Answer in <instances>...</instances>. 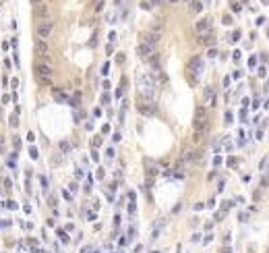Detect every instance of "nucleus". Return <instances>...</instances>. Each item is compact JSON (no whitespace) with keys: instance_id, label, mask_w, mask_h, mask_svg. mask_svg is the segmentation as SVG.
<instances>
[{"instance_id":"obj_5","label":"nucleus","mask_w":269,"mask_h":253,"mask_svg":"<svg viewBox=\"0 0 269 253\" xmlns=\"http://www.w3.org/2000/svg\"><path fill=\"white\" fill-rule=\"evenodd\" d=\"M35 73H37V77H46L50 79L52 77V64H44V62H35Z\"/></svg>"},{"instance_id":"obj_11","label":"nucleus","mask_w":269,"mask_h":253,"mask_svg":"<svg viewBox=\"0 0 269 253\" xmlns=\"http://www.w3.org/2000/svg\"><path fill=\"white\" fill-rule=\"evenodd\" d=\"M35 15H37V17H44V19H46L48 15H50V9H48L46 4L42 2V4H37V6H35Z\"/></svg>"},{"instance_id":"obj_17","label":"nucleus","mask_w":269,"mask_h":253,"mask_svg":"<svg viewBox=\"0 0 269 253\" xmlns=\"http://www.w3.org/2000/svg\"><path fill=\"white\" fill-rule=\"evenodd\" d=\"M228 166H230V168H236V166H238V160H236V158H230V160H228Z\"/></svg>"},{"instance_id":"obj_1","label":"nucleus","mask_w":269,"mask_h":253,"mask_svg":"<svg viewBox=\"0 0 269 253\" xmlns=\"http://www.w3.org/2000/svg\"><path fill=\"white\" fill-rule=\"evenodd\" d=\"M209 131V116H207V108L199 106L195 112V133H205Z\"/></svg>"},{"instance_id":"obj_22","label":"nucleus","mask_w":269,"mask_h":253,"mask_svg":"<svg viewBox=\"0 0 269 253\" xmlns=\"http://www.w3.org/2000/svg\"><path fill=\"white\" fill-rule=\"evenodd\" d=\"M102 9H104V2H102V0H99V2H97V6H95V11L99 12V11H102Z\"/></svg>"},{"instance_id":"obj_23","label":"nucleus","mask_w":269,"mask_h":253,"mask_svg":"<svg viewBox=\"0 0 269 253\" xmlns=\"http://www.w3.org/2000/svg\"><path fill=\"white\" fill-rule=\"evenodd\" d=\"M232 40H234V42H238V40H240V33H238V31H234V33H232Z\"/></svg>"},{"instance_id":"obj_15","label":"nucleus","mask_w":269,"mask_h":253,"mask_svg":"<svg viewBox=\"0 0 269 253\" xmlns=\"http://www.w3.org/2000/svg\"><path fill=\"white\" fill-rule=\"evenodd\" d=\"M54 98H56V100H60V102H64V100H66V95H64L62 92H58V89L54 92Z\"/></svg>"},{"instance_id":"obj_6","label":"nucleus","mask_w":269,"mask_h":253,"mask_svg":"<svg viewBox=\"0 0 269 253\" xmlns=\"http://www.w3.org/2000/svg\"><path fill=\"white\" fill-rule=\"evenodd\" d=\"M195 31H197V35L211 33V19H201L199 23L195 25Z\"/></svg>"},{"instance_id":"obj_28","label":"nucleus","mask_w":269,"mask_h":253,"mask_svg":"<svg viewBox=\"0 0 269 253\" xmlns=\"http://www.w3.org/2000/svg\"><path fill=\"white\" fill-rule=\"evenodd\" d=\"M147 2H151V4H157V2H160V0H147Z\"/></svg>"},{"instance_id":"obj_31","label":"nucleus","mask_w":269,"mask_h":253,"mask_svg":"<svg viewBox=\"0 0 269 253\" xmlns=\"http://www.w3.org/2000/svg\"><path fill=\"white\" fill-rule=\"evenodd\" d=\"M170 2H178V0H170Z\"/></svg>"},{"instance_id":"obj_27","label":"nucleus","mask_w":269,"mask_h":253,"mask_svg":"<svg viewBox=\"0 0 269 253\" xmlns=\"http://www.w3.org/2000/svg\"><path fill=\"white\" fill-rule=\"evenodd\" d=\"M31 2H33L35 6H37V4H42V0H31Z\"/></svg>"},{"instance_id":"obj_2","label":"nucleus","mask_w":269,"mask_h":253,"mask_svg":"<svg viewBox=\"0 0 269 253\" xmlns=\"http://www.w3.org/2000/svg\"><path fill=\"white\" fill-rule=\"evenodd\" d=\"M203 67H205V60L201 56H193L188 60V77H190V83H197V79L203 73Z\"/></svg>"},{"instance_id":"obj_3","label":"nucleus","mask_w":269,"mask_h":253,"mask_svg":"<svg viewBox=\"0 0 269 253\" xmlns=\"http://www.w3.org/2000/svg\"><path fill=\"white\" fill-rule=\"evenodd\" d=\"M160 40H162V27H160V25H155L151 31H147V33L143 35V42H145V44H151V46H155Z\"/></svg>"},{"instance_id":"obj_19","label":"nucleus","mask_w":269,"mask_h":253,"mask_svg":"<svg viewBox=\"0 0 269 253\" xmlns=\"http://www.w3.org/2000/svg\"><path fill=\"white\" fill-rule=\"evenodd\" d=\"M17 120H19V118H17V114H12V116H11V125L17 126Z\"/></svg>"},{"instance_id":"obj_13","label":"nucleus","mask_w":269,"mask_h":253,"mask_svg":"<svg viewBox=\"0 0 269 253\" xmlns=\"http://www.w3.org/2000/svg\"><path fill=\"white\" fill-rule=\"evenodd\" d=\"M190 6H193V12L203 11V2H201V0H190Z\"/></svg>"},{"instance_id":"obj_25","label":"nucleus","mask_w":269,"mask_h":253,"mask_svg":"<svg viewBox=\"0 0 269 253\" xmlns=\"http://www.w3.org/2000/svg\"><path fill=\"white\" fill-rule=\"evenodd\" d=\"M209 56H211V58L217 56V50H215V48H211V50H209Z\"/></svg>"},{"instance_id":"obj_30","label":"nucleus","mask_w":269,"mask_h":253,"mask_svg":"<svg viewBox=\"0 0 269 253\" xmlns=\"http://www.w3.org/2000/svg\"><path fill=\"white\" fill-rule=\"evenodd\" d=\"M0 145H2V137H0Z\"/></svg>"},{"instance_id":"obj_7","label":"nucleus","mask_w":269,"mask_h":253,"mask_svg":"<svg viewBox=\"0 0 269 253\" xmlns=\"http://www.w3.org/2000/svg\"><path fill=\"white\" fill-rule=\"evenodd\" d=\"M139 112L143 116H151L155 112V102H143V100H139Z\"/></svg>"},{"instance_id":"obj_16","label":"nucleus","mask_w":269,"mask_h":253,"mask_svg":"<svg viewBox=\"0 0 269 253\" xmlns=\"http://www.w3.org/2000/svg\"><path fill=\"white\" fill-rule=\"evenodd\" d=\"M79 102H81V93L77 92L75 95H72V98H70V104H79Z\"/></svg>"},{"instance_id":"obj_21","label":"nucleus","mask_w":269,"mask_h":253,"mask_svg":"<svg viewBox=\"0 0 269 253\" xmlns=\"http://www.w3.org/2000/svg\"><path fill=\"white\" fill-rule=\"evenodd\" d=\"M240 9H242V6H240V4H238V2H236L234 6H232V11H234V12H240Z\"/></svg>"},{"instance_id":"obj_29","label":"nucleus","mask_w":269,"mask_h":253,"mask_svg":"<svg viewBox=\"0 0 269 253\" xmlns=\"http://www.w3.org/2000/svg\"><path fill=\"white\" fill-rule=\"evenodd\" d=\"M261 2H265V4H267V2H269V0H261Z\"/></svg>"},{"instance_id":"obj_24","label":"nucleus","mask_w":269,"mask_h":253,"mask_svg":"<svg viewBox=\"0 0 269 253\" xmlns=\"http://www.w3.org/2000/svg\"><path fill=\"white\" fill-rule=\"evenodd\" d=\"M29 154H31V158H37V150H35V147H31V150H29Z\"/></svg>"},{"instance_id":"obj_18","label":"nucleus","mask_w":269,"mask_h":253,"mask_svg":"<svg viewBox=\"0 0 269 253\" xmlns=\"http://www.w3.org/2000/svg\"><path fill=\"white\" fill-rule=\"evenodd\" d=\"M141 9H147V11H149V9H151V2H147V0H143V2H141Z\"/></svg>"},{"instance_id":"obj_4","label":"nucleus","mask_w":269,"mask_h":253,"mask_svg":"<svg viewBox=\"0 0 269 253\" xmlns=\"http://www.w3.org/2000/svg\"><path fill=\"white\" fill-rule=\"evenodd\" d=\"M52 29H54V23H52V21L39 23V25H37V37H39V40H46L48 35L52 33Z\"/></svg>"},{"instance_id":"obj_8","label":"nucleus","mask_w":269,"mask_h":253,"mask_svg":"<svg viewBox=\"0 0 269 253\" xmlns=\"http://www.w3.org/2000/svg\"><path fill=\"white\" fill-rule=\"evenodd\" d=\"M153 50H155V46H151V44H145V42H141L139 46H137V54H139V56H151Z\"/></svg>"},{"instance_id":"obj_12","label":"nucleus","mask_w":269,"mask_h":253,"mask_svg":"<svg viewBox=\"0 0 269 253\" xmlns=\"http://www.w3.org/2000/svg\"><path fill=\"white\" fill-rule=\"evenodd\" d=\"M203 100H205V102H213V100H215V98H213V89H211V87H205V92H203Z\"/></svg>"},{"instance_id":"obj_26","label":"nucleus","mask_w":269,"mask_h":253,"mask_svg":"<svg viewBox=\"0 0 269 253\" xmlns=\"http://www.w3.org/2000/svg\"><path fill=\"white\" fill-rule=\"evenodd\" d=\"M99 143H102V139L95 137V139H93V145H95V147H99Z\"/></svg>"},{"instance_id":"obj_14","label":"nucleus","mask_w":269,"mask_h":253,"mask_svg":"<svg viewBox=\"0 0 269 253\" xmlns=\"http://www.w3.org/2000/svg\"><path fill=\"white\" fill-rule=\"evenodd\" d=\"M149 64H151V67H160V54L153 52L151 56H149Z\"/></svg>"},{"instance_id":"obj_20","label":"nucleus","mask_w":269,"mask_h":253,"mask_svg":"<svg viewBox=\"0 0 269 253\" xmlns=\"http://www.w3.org/2000/svg\"><path fill=\"white\" fill-rule=\"evenodd\" d=\"M222 21H224V23H226V25H230V23H232V17H228V15H226V17H224Z\"/></svg>"},{"instance_id":"obj_9","label":"nucleus","mask_w":269,"mask_h":253,"mask_svg":"<svg viewBox=\"0 0 269 253\" xmlns=\"http://www.w3.org/2000/svg\"><path fill=\"white\" fill-rule=\"evenodd\" d=\"M35 54L37 56H48V42L46 40H39L35 44Z\"/></svg>"},{"instance_id":"obj_10","label":"nucleus","mask_w":269,"mask_h":253,"mask_svg":"<svg viewBox=\"0 0 269 253\" xmlns=\"http://www.w3.org/2000/svg\"><path fill=\"white\" fill-rule=\"evenodd\" d=\"M213 40H215L213 31H211V33H205V35H199V44H201V46H211Z\"/></svg>"}]
</instances>
